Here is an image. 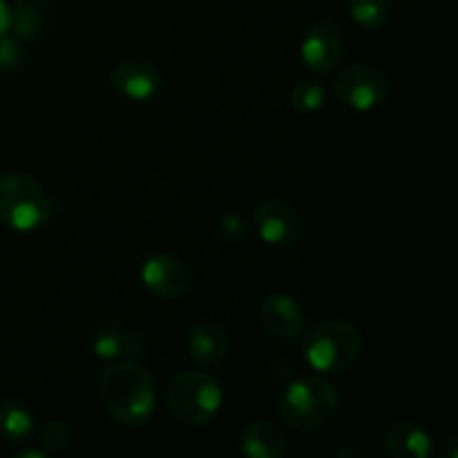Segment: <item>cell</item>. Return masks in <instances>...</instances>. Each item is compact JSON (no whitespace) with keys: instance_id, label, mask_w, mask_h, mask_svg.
<instances>
[{"instance_id":"6da1fadb","label":"cell","mask_w":458,"mask_h":458,"mask_svg":"<svg viewBox=\"0 0 458 458\" xmlns=\"http://www.w3.org/2000/svg\"><path fill=\"white\" fill-rule=\"evenodd\" d=\"M98 396L107 414L121 425L137 428L155 414V380L143 367L130 360H116L98 378Z\"/></svg>"},{"instance_id":"7a4b0ae2","label":"cell","mask_w":458,"mask_h":458,"mask_svg":"<svg viewBox=\"0 0 458 458\" xmlns=\"http://www.w3.org/2000/svg\"><path fill=\"white\" fill-rule=\"evenodd\" d=\"M280 419L298 432L325 428L338 411V392L327 380L304 376L293 380L277 403Z\"/></svg>"},{"instance_id":"3957f363","label":"cell","mask_w":458,"mask_h":458,"mask_svg":"<svg viewBox=\"0 0 458 458\" xmlns=\"http://www.w3.org/2000/svg\"><path fill=\"white\" fill-rule=\"evenodd\" d=\"M362 352V334L352 322H322L302 340V353L320 374H344Z\"/></svg>"},{"instance_id":"277c9868","label":"cell","mask_w":458,"mask_h":458,"mask_svg":"<svg viewBox=\"0 0 458 458\" xmlns=\"http://www.w3.org/2000/svg\"><path fill=\"white\" fill-rule=\"evenodd\" d=\"M165 403L174 419L186 425L213 423L224 403V392L208 371H186L170 380Z\"/></svg>"},{"instance_id":"5b68a950","label":"cell","mask_w":458,"mask_h":458,"mask_svg":"<svg viewBox=\"0 0 458 458\" xmlns=\"http://www.w3.org/2000/svg\"><path fill=\"white\" fill-rule=\"evenodd\" d=\"M49 217V199L30 174L7 173L0 177V219L18 233L43 226Z\"/></svg>"},{"instance_id":"8992f818","label":"cell","mask_w":458,"mask_h":458,"mask_svg":"<svg viewBox=\"0 0 458 458\" xmlns=\"http://www.w3.org/2000/svg\"><path fill=\"white\" fill-rule=\"evenodd\" d=\"M335 97L347 107L358 112H367L378 107L387 97V79L374 65L356 63L349 65L335 76Z\"/></svg>"},{"instance_id":"52a82bcc","label":"cell","mask_w":458,"mask_h":458,"mask_svg":"<svg viewBox=\"0 0 458 458\" xmlns=\"http://www.w3.org/2000/svg\"><path fill=\"white\" fill-rule=\"evenodd\" d=\"M255 228L268 246H291L302 237V217L293 206L280 199L259 201L253 213Z\"/></svg>"},{"instance_id":"ba28073f","label":"cell","mask_w":458,"mask_h":458,"mask_svg":"<svg viewBox=\"0 0 458 458\" xmlns=\"http://www.w3.org/2000/svg\"><path fill=\"white\" fill-rule=\"evenodd\" d=\"M143 286L152 295L164 300H179L191 291L192 273L186 264L173 255H155L141 268Z\"/></svg>"},{"instance_id":"9c48e42d","label":"cell","mask_w":458,"mask_h":458,"mask_svg":"<svg viewBox=\"0 0 458 458\" xmlns=\"http://www.w3.org/2000/svg\"><path fill=\"white\" fill-rule=\"evenodd\" d=\"M344 56V36L331 22H318L302 40V63L316 74H327L340 65Z\"/></svg>"},{"instance_id":"30bf717a","label":"cell","mask_w":458,"mask_h":458,"mask_svg":"<svg viewBox=\"0 0 458 458\" xmlns=\"http://www.w3.org/2000/svg\"><path fill=\"white\" fill-rule=\"evenodd\" d=\"M112 88L130 101H148L161 88V74L143 58H128L112 70Z\"/></svg>"},{"instance_id":"8fae6325","label":"cell","mask_w":458,"mask_h":458,"mask_svg":"<svg viewBox=\"0 0 458 458\" xmlns=\"http://www.w3.org/2000/svg\"><path fill=\"white\" fill-rule=\"evenodd\" d=\"M259 322L273 338L298 340L304 334L302 309L289 295H268L259 304Z\"/></svg>"},{"instance_id":"7c38bea8","label":"cell","mask_w":458,"mask_h":458,"mask_svg":"<svg viewBox=\"0 0 458 458\" xmlns=\"http://www.w3.org/2000/svg\"><path fill=\"white\" fill-rule=\"evenodd\" d=\"M228 352L226 331L215 322H201L188 334V353L197 367L215 371L222 367Z\"/></svg>"},{"instance_id":"4fadbf2b","label":"cell","mask_w":458,"mask_h":458,"mask_svg":"<svg viewBox=\"0 0 458 458\" xmlns=\"http://www.w3.org/2000/svg\"><path fill=\"white\" fill-rule=\"evenodd\" d=\"M94 356L101 360H123L143 353V338L123 325H103L92 340Z\"/></svg>"},{"instance_id":"5bb4252c","label":"cell","mask_w":458,"mask_h":458,"mask_svg":"<svg viewBox=\"0 0 458 458\" xmlns=\"http://www.w3.org/2000/svg\"><path fill=\"white\" fill-rule=\"evenodd\" d=\"M385 447L394 458H428L432 454V437L414 420H398L385 434Z\"/></svg>"},{"instance_id":"9a60e30c","label":"cell","mask_w":458,"mask_h":458,"mask_svg":"<svg viewBox=\"0 0 458 458\" xmlns=\"http://www.w3.org/2000/svg\"><path fill=\"white\" fill-rule=\"evenodd\" d=\"M240 452L250 458H280L286 454V437L277 425L255 420L242 432Z\"/></svg>"},{"instance_id":"2e32d148","label":"cell","mask_w":458,"mask_h":458,"mask_svg":"<svg viewBox=\"0 0 458 458\" xmlns=\"http://www.w3.org/2000/svg\"><path fill=\"white\" fill-rule=\"evenodd\" d=\"M0 434L13 445H25L34 437V416L25 405L13 401L0 403Z\"/></svg>"},{"instance_id":"e0dca14e","label":"cell","mask_w":458,"mask_h":458,"mask_svg":"<svg viewBox=\"0 0 458 458\" xmlns=\"http://www.w3.org/2000/svg\"><path fill=\"white\" fill-rule=\"evenodd\" d=\"M392 0H349L347 9L352 21L362 30H380L389 18Z\"/></svg>"},{"instance_id":"ac0fdd59","label":"cell","mask_w":458,"mask_h":458,"mask_svg":"<svg viewBox=\"0 0 458 458\" xmlns=\"http://www.w3.org/2000/svg\"><path fill=\"white\" fill-rule=\"evenodd\" d=\"M43 27V7L36 0H21L12 12V30L18 40H31Z\"/></svg>"},{"instance_id":"d6986e66","label":"cell","mask_w":458,"mask_h":458,"mask_svg":"<svg viewBox=\"0 0 458 458\" xmlns=\"http://www.w3.org/2000/svg\"><path fill=\"white\" fill-rule=\"evenodd\" d=\"M327 88L325 83L313 79L298 81L291 89V106L300 112H316L325 106Z\"/></svg>"},{"instance_id":"ffe728a7","label":"cell","mask_w":458,"mask_h":458,"mask_svg":"<svg viewBox=\"0 0 458 458\" xmlns=\"http://www.w3.org/2000/svg\"><path fill=\"white\" fill-rule=\"evenodd\" d=\"M40 443H43L47 454H56V452L65 450L67 443H70V429H67L61 420H52V423L45 425L43 432H40Z\"/></svg>"},{"instance_id":"44dd1931","label":"cell","mask_w":458,"mask_h":458,"mask_svg":"<svg viewBox=\"0 0 458 458\" xmlns=\"http://www.w3.org/2000/svg\"><path fill=\"white\" fill-rule=\"evenodd\" d=\"M22 61V47L18 38H9L7 34L0 36V70H16Z\"/></svg>"},{"instance_id":"7402d4cb","label":"cell","mask_w":458,"mask_h":458,"mask_svg":"<svg viewBox=\"0 0 458 458\" xmlns=\"http://www.w3.org/2000/svg\"><path fill=\"white\" fill-rule=\"evenodd\" d=\"M219 226H222V235L226 237V240L235 242V240H240V237L246 235L244 219L235 213L222 215V222H219Z\"/></svg>"},{"instance_id":"603a6c76","label":"cell","mask_w":458,"mask_h":458,"mask_svg":"<svg viewBox=\"0 0 458 458\" xmlns=\"http://www.w3.org/2000/svg\"><path fill=\"white\" fill-rule=\"evenodd\" d=\"M12 30V9L4 0H0V36H4Z\"/></svg>"},{"instance_id":"cb8c5ba5","label":"cell","mask_w":458,"mask_h":458,"mask_svg":"<svg viewBox=\"0 0 458 458\" xmlns=\"http://www.w3.org/2000/svg\"><path fill=\"white\" fill-rule=\"evenodd\" d=\"M441 456L445 458H458V438L450 437L445 441V445L441 447Z\"/></svg>"},{"instance_id":"d4e9b609","label":"cell","mask_w":458,"mask_h":458,"mask_svg":"<svg viewBox=\"0 0 458 458\" xmlns=\"http://www.w3.org/2000/svg\"><path fill=\"white\" fill-rule=\"evenodd\" d=\"M47 456V452L45 450H27L22 452V454H18V458H45Z\"/></svg>"},{"instance_id":"484cf974","label":"cell","mask_w":458,"mask_h":458,"mask_svg":"<svg viewBox=\"0 0 458 458\" xmlns=\"http://www.w3.org/2000/svg\"><path fill=\"white\" fill-rule=\"evenodd\" d=\"M338 456H362V452H358V450H340Z\"/></svg>"}]
</instances>
